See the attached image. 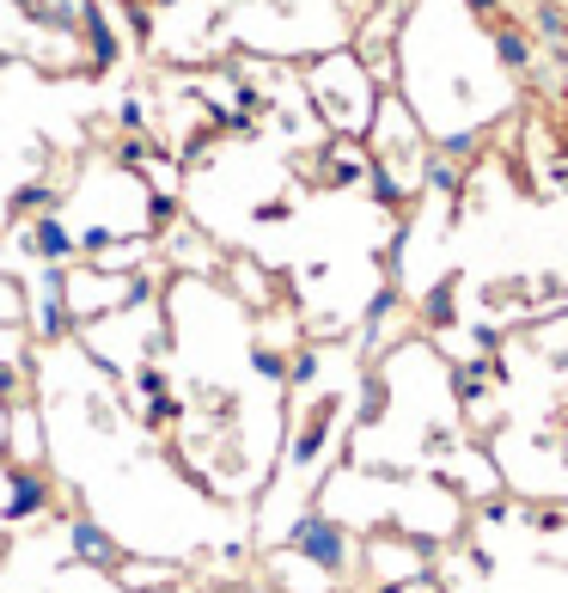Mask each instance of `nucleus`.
Here are the masks:
<instances>
[{
	"instance_id": "obj_10",
	"label": "nucleus",
	"mask_w": 568,
	"mask_h": 593,
	"mask_svg": "<svg viewBox=\"0 0 568 593\" xmlns=\"http://www.w3.org/2000/svg\"><path fill=\"white\" fill-rule=\"evenodd\" d=\"M422 318H428L434 330L452 325V318H459V281H434L428 294H422Z\"/></svg>"
},
{
	"instance_id": "obj_22",
	"label": "nucleus",
	"mask_w": 568,
	"mask_h": 593,
	"mask_svg": "<svg viewBox=\"0 0 568 593\" xmlns=\"http://www.w3.org/2000/svg\"><path fill=\"white\" fill-rule=\"evenodd\" d=\"M464 7H471L476 19H501V7H507V0H464Z\"/></svg>"
},
{
	"instance_id": "obj_14",
	"label": "nucleus",
	"mask_w": 568,
	"mask_h": 593,
	"mask_svg": "<svg viewBox=\"0 0 568 593\" xmlns=\"http://www.w3.org/2000/svg\"><path fill=\"white\" fill-rule=\"evenodd\" d=\"M422 178H428V190H440V196H459V190H464L459 166H452V159H440V154L422 159Z\"/></svg>"
},
{
	"instance_id": "obj_12",
	"label": "nucleus",
	"mask_w": 568,
	"mask_h": 593,
	"mask_svg": "<svg viewBox=\"0 0 568 593\" xmlns=\"http://www.w3.org/2000/svg\"><path fill=\"white\" fill-rule=\"evenodd\" d=\"M532 25L544 44H568V7L563 0H532Z\"/></svg>"
},
{
	"instance_id": "obj_19",
	"label": "nucleus",
	"mask_w": 568,
	"mask_h": 593,
	"mask_svg": "<svg viewBox=\"0 0 568 593\" xmlns=\"http://www.w3.org/2000/svg\"><path fill=\"white\" fill-rule=\"evenodd\" d=\"M171 220H178V203H171V196H147V227H171Z\"/></svg>"
},
{
	"instance_id": "obj_8",
	"label": "nucleus",
	"mask_w": 568,
	"mask_h": 593,
	"mask_svg": "<svg viewBox=\"0 0 568 593\" xmlns=\"http://www.w3.org/2000/svg\"><path fill=\"white\" fill-rule=\"evenodd\" d=\"M495 62L507 74H525L532 68V37H525V25H495Z\"/></svg>"
},
{
	"instance_id": "obj_9",
	"label": "nucleus",
	"mask_w": 568,
	"mask_h": 593,
	"mask_svg": "<svg viewBox=\"0 0 568 593\" xmlns=\"http://www.w3.org/2000/svg\"><path fill=\"white\" fill-rule=\"evenodd\" d=\"M7 208H13V220L44 215V208H56V184H49V178H32V184H19L13 196H7Z\"/></svg>"
},
{
	"instance_id": "obj_6",
	"label": "nucleus",
	"mask_w": 568,
	"mask_h": 593,
	"mask_svg": "<svg viewBox=\"0 0 568 593\" xmlns=\"http://www.w3.org/2000/svg\"><path fill=\"white\" fill-rule=\"evenodd\" d=\"M330 422H337V404H318L306 416V428H300V435H293V465H312V459L324 453V440H330Z\"/></svg>"
},
{
	"instance_id": "obj_4",
	"label": "nucleus",
	"mask_w": 568,
	"mask_h": 593,
	"mask_svg": "<svg viewBox=\"0 0 568 593\" xmlns=\"http://www.w3.org/2000/svg\"><path fill=\"white\" fill-rule=\"evenodd\" d=\"M80 25H86V44H93V68H110L123 56V37H117V19H110L105 0H80Z\"/></svg>"
},
{
	"instance_id": "obj_20",
	"label": "nucleus",
	"mask_w": 568,
	"mask_h": 593,
	"mask_svg": "<svg viewBox=\"0 0 568 593\" xmlns=\"http://www.w3.org/2000/svg\"><path fill=\"white\" fill-rule=\"evenodd\" d=\"M117 123L123 129H147V105H141V98H123V105H117Z\"/></svg>"
},
{
	"instance_id": "obj_17",
	"label": "nucleus",
	"mask_w": 568,
	"mask_h": 593,
	"mask_svg": "<svg viewBox=\"0 0 568 593\" xmlns=\"http://www.w3.org/2000/svg\"><path fill=\"white\" fill-rule=\"evenodd\" d=\"M251 367H257L263 379H288V355H281V349H269V343L251 349Z\"/></svg>"
},
{
	"instance_id": "obj_18",
	"label": "nucleus",
	"mask_w": 568,
	"mask_h": 593,
	"mask_svg": "<svg viewBox=\"0 0 568 593\" xmlns=\"http://www.w3.org/2000/svg\"><path fill=\"white\" fill-rule=\"evenodd\" d=\"M74 245L86 251V257H105V251L117 245V233H110V227H86V233H74Z\"/></svg>"
},
{
	"instance_id": "obj_3",
	"label": "nucleus",
	"mask_w": 568,
	"mask_h": 593,
	"mask_svg": "<svg viewBox=\"0 0 568 593\" xmlns=\"http://www.w3.org/2000/svg\"><path fill=\"white\" fill-rule=\"evenodd\" d=\"M25 239H32V257H37V264H74V257H80L74 233H68V220L56 215V208H44V215H32V227H25Z\"/></svg>"
},
{
	"instance_id": "obj_5",
	"label": "nucleus",
	"mask_w": 568,
	"mask_h": 593,
	"mask_svg": "<svg viewBox=\"0 0 568 593\" xmlns=\"http://www.w3.org/2000/svg\"><path fill=\"white\" fill-rule=\"evenodd\" d=\"M44 508H49V484H44V471L19 465L13 477H7V508H0V515H7V520H32V515H44Z\"/></svg>"
},
{
	"instance_id": "obj_1",
	"label": "nucleus",
	"mask_w": 568,
	"mask_h": 593,
	"mask_svg": "<svg viewBox=\"0 0 568 593\" xmlns=\"http://www.w3.org/2000/svg\"><path fill=\"white\" fill-rule=\"evenodd\" d=\"M306 86H312V105H318V117L337 135H367L373 110H379V86H373L367 62L354 56V49H342V56H324V62L306 68Z\"/></svg>"
},
{
	"instance_id": "obj_2",
	"label": "nucleus",
	"mask_w": 568,
	"mask_h": 593,
	"mask_svg": "<svg viewBox=\"0 0 568 593\" xmlns=\"http://www.w3.org/2000/svg\"><path fill=\"white\" fill-rule=\"evenodd\" d=\"M288 550H293V557H306L312 569H324V576H342V569H349V557H354L349 532H342L330 515H300V520H293Z\"/></svg>"
},
{
	"instance_id": "obj_21",
	"label": "nucleus",
	"mask_w": 568,
	"mask_h": 593,
	"mask_svg": "<svg viewBox=\"0 0 568 593\" xmlns=\"http://www.w3.org/2000/svg\"><path fill=\"white\" fill-rule=\"evenodd\" d=\"M141 159H147V141H141V135L117 141V166H141Z\"/></svg>"
},
{
	"instance_id": "obj_11",
	"label": "nucleus",
	"mask_w": 568,
	"mask_h": 593,
	"mask_svg": "<svg viewBox=\"0 0 568 593\" xmlns=\"http://www.w3.org/2000/svg\"><path fill=\"white\" fill-rule=\"evenodd\" d=\"M490 379H495L490 355H476V361H464L459 374H452V391H459V404H476V398H483V391H490Z\"/></svg>"
},
{
	"instance_id": "obj_16",
	"label": "nucleus",
	"mask_w": 568,
	"mask_h": 593,
	"mask_svg": "<svg viewBox=\"0 0 568 593\" xmlns=\"http://www.w3.org/2000/svg\"><path fill=\"white\" fill-rule=\"evenodd\" d=\"M312 379H318V349H293V361H288V379H281V386H312Z\"/></svg>"
},
{
	"instance_id": "obj_7",
	"label": "nucleus",
	"mask_w": 568,
	"mask_h": 593,
	"mask_svg": "<svg viewBox=\"0 0 568 593\" xmlns=\"http://www.w3.org/2000/svg\"><path fill=\"white\" fill-rule=\"evenodd\" d=\"M68 550L86 562H117V538H110L105 527H93V520H74L68 527Z\"/></svg>"
},
{
	"instance_id": "obj_15",
	"label": "nucleus",
	"mask_w": 568,
	"mask_h": 593,
	"mask_svg": "<svg viewBox=\"0 0 568 593\" xmlns=\"http://www.w3.org/2000/svg\"><path fill=\"white\" fill-rule=\"evenodd\" d=\"M391 313H398V281H385L379 294L367 300V318H361V325H367V343H373V337H379V325H385V318H391Z\"/></svg>"
},
{
	"instance_id": "obj_13",
	"label": "nucleus",
	"mask_w": 568,
	"mask_h": 593,
	"mask_svg": "<svg viewBox=\"0 0 568 593\" xmlns=\"http://www.w3.org/2000/svg\"><path fill=\"white\" fill-rule=\"evenodd\" d=\"M476 147H483V129H459V135H440L428 154H440V159H452V166H464V159H476Z\"/></svg>"
}]
</instances>
